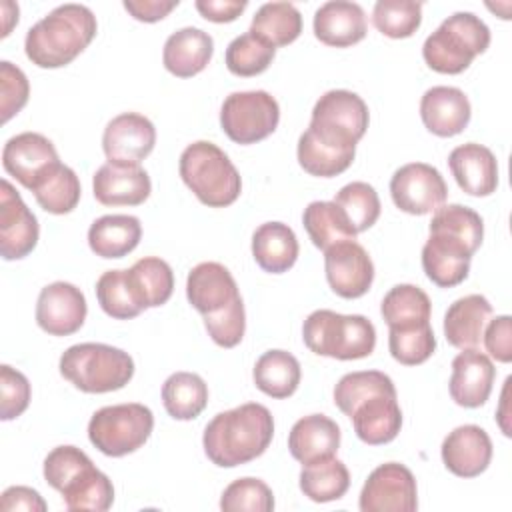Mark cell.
Listing matches in <instances>:
<instances>
[{
  "label": "cell",
  "mask_w": 512,
  "mask_h": 512,
  "mask_svg": "<svg viewBox=\"0 0 512 512\" xmlns=\"http://www.w3.org/2000/svg\"><path fill=\"white\" fill-rule=\"evenodd\" d=\"M274 436V418L258 402H246L216 414L204 428L202 446L220 468L248 464L262 456Z\"/></svg>",
  "instance_id": "obj_1"
},
{
  "label": "cell",
  "mask_w": 512,
  "mask_h": 512,
  "mask_svg": "<svg viewBox=\"0 0 512 512\" xmlns=\"http://www.w3.org/2000/svg\"><path fill=\"white\" fill-rule=\"evenodd\" d=\"M96 30V16L88 6L60 4L26 32L24 50L38 68H62L88 48Z\"/></svg>",
  "instance_id": "obj_2"
},
{
  "label": "cell",
  "mask_w": 512,
  "mask_h": 512,
  "mask_svg": "<svg viewBox=\"0 0 512 512\" xmlns=\"http://www.w3.org/2000/svg\"><path fill=\"white\" fill-rule=\"evenodd\" d=\"M178 172L192 194L210 208H224L238 200L242 180L228 154L214 142L188 144L178 162Z\"/></svg>",
  "instance_id": "obj_3"
},
{
  "label": "cell",
  "mask_w": 512,
  "mask_h": 512,
  "mask_svg": "<svg viewBox=\"0 0 512 512\" xmlns=\"http://www.w3.org/2000/svg\"><path fill=\"white\" fill-rule=\"evenodd\" d=\"M60 374L86 394H104L124 388L134 376V360L128 352L100 344H74L60 356Z\"/></svg>",
  "instance_id": "obj_4"
},
{
  "label": "cell",
  "mask_w": 512,
  "mask_h": 512,
  "mask_svg": "<svg viewBox=\"0 0 512 512\" xmlns=\"http://www.w3.org/2000/svg\"><path fill=\"white\" fill-rule=\"evenodd\" d=\"M302 338L310 352L336 360H358L374 352L376 328L362 314H338L314 310L302 326Z\"/></svg>",
  "instance_id": "obj_5"
},
{
  "label": "cell",
  "mask_w": 512,
  "mask_h": 512,
  "mask_svg": "<svg viewBox=\"0 0 512 512\" xmlns=\"http://www.w3.org/2000/svg\"><path fill=\"white\" fill-rule=\"evenodd\" d=\"M490 46V28L472 12L448 16L422 46L428 68L440 74H460Z\"/></svg>",
  "instance_id": "obj_6"
},
{
  "label": "cell",
  "mask_w": 512,
  "mask_h": 512,
  "mask_svg": "<svg viewBox=\"0 0 512 512\" xmlns=\"http://www.w3.org/2000/svg\"><path fill=\"white\" fill-rule=\"evenodd\" d=\"M154 428V414L138 402L96 410L88 422L90 442L106 456L120 458L146 444Z\"/></svg>",
  "instance_id": "obj_7"
},
{
  "label": "cell",
  "mask_w": 512,
  "mask_h": 512,
  "mask_svg": "<svg viewBox=\"0 0 512 512\" xmlns=\"http://www.w3.org/2000/svg\"><path fill=\"white\" fill-rule=\"evenodd\" d=\"M368 122V106L356 92L328 90L316 100L308 130L328 144L356 148Z\"/></svg>",
  "instance_id": "obj_8"
},
{
  "label": "cell",
  "mask_w": 512,
  "mask_h": 512,
  "mask_svg": "<svg viewBox=\"0 0 512 512\" xmlns=\"http://www.w3.org/2000/svg\"><path fill=\"white\" fill-rule=\"evenodd\" d=\"M280 122V106L266 90L232 92L220 108V126L236 144H256L268 138Z\"/></svg>",
  "instance_id": "obj_9"
},
{
  "label": "cell",
  "mask_w": 512,
  "mask_h": 512,
  "mask_svg": "<svg viewBox=\"0 0 512 512\" xmlns=\"http://www.w3.org/2000/svg\"><path fill=\"white\" fill-rule=\"evenodd\" d=\"M390 196L402 212L424 216L444 206L448 186L434 166L426 162H410L392 174Z\"/></svg>",
  "instance_id": "obj_10"
},
{
  "label": "cell",
  "mask_w": 512,
  "mask_h": 512,
  "mask_svg": "<svg viewBox=\"0 0 512 512\" xmlns=\"http://www.w3.org/2000/svg\"><path fill=\"white\" fill-rule=\"evenodd\" d=\"M358 506L362 512H414L418 508L414 474L400 462L380 464L364 482Z\"/></svg>",
  "instance_id": "obj_11"
},
{
  "label": "cell",
  "mask_w": 512,
  "mask_h": 512,
  "mask_svg": "<svg viewBox=\"0 0 512 512\" xmlns=\"http://www.w3.org/2000/svg\"><path fill=\"white\" fill-rule=\"evenodd\" d=\"M326 280L342 298L364 296L374 280V264L370 254L356 240H342L324 250Z\"/></svg>",
  "instance_id": "obj_12"
},
{
  "label": "cell",
  "mask_w": 512,
  "mask_h": 512,
  "mask_svg": "<svg viewBox=\"0 0 512 512\" xmlns=\"http://www.w3.org/2000/svg\"><path fill=\"white\" fill-rule=\"evenodd\" d=\"M40 236L36 216L24 204L16 188L4 178L0 182V254L4 260L28 256Z\"/></svg>",
  "instance_id": "obj_13"
},
{
  "label": "cell",
  "mask_w": 512,
  "mask_h": 512,
  "mask_svg": "<svg viewBox=\"0 0 512 512\" xmlns=\"http://www.w3.org/2000/svg\"><path fill=\"white\" fill-rule=\"evenodd\" d=\"M88 306L82 290L70 282L44 286L36 302V322L50 336H70L86 320Z\"/></svg>",
  "instance_id": "obj_14"
},
{
  "label": "cell",
  "mask_w": 512,
  "mask_h": 512,
  "mask_svg": "<svg viewBox=\"0 0 512 512\" xmlns=\"http://www.w3.org/2000/svg\"><path fill=\"white\" fill-rule=\"evenodd\" d=\"M156 144L154 124L138 112L114 116L102 134V148L108 162L140 164Z\"/></svg>",
  "instance_id": "obj_15"
},
{
  "label": "cell",
  "mask_w": 512,
  "mask_h": 512,
  "mask_svg": "<svg viewBox=\"0 0 512 512\" xmlns=\"http://www.w3.org/2000/svg\"><path fill=\"white\" fill-rule=\"evenodd\" d=\"M94 198L104 206H140L152 192L148 172L140 164H102L92 178Z\"/></svg>",
  "instance_id": "obj_16"
},
{
  "label": "cell",
  "mask_w": 512,
  "mask_h": 512,
  "mask_svg": "<svg viewBox=\"0 0 512 512\" xmlns=\"http://www.w3.org/2000/svg\"><path fill=\"white\" fill-rule=\"evenodd\" d=\"M56 162L60 160L54 144L38 132L16 134L2 150L4 170L28 190H32L36 180Z\"/></svg>",
  "instance_id": "obj_17"
},
{
  "label": "cell",
  "mask_w": 512,
  "mask_h": 512,
  "mask_svg": "<svg viewBox=\"0 0 512 512\" xmlns=\"http://www.w3.org/2000/svg\"><path fill=\"white\" fill-rule=\"evenodd\" d=\"M494 376L496 368L488 354L476 348L462 350L452 360V374L448 382L452 400L464 408L482 406L492 392Z\"/></svg>",
  "instance_id": "obj_18"
},
{
  "label": "cell",
  "mask_w": 512,
  "mask_h": 512,
  "mask_svg": "<svg viewBox=\"0 0 512 512\" xmlns=\"http://www.w3.org/2000/svg\"><path fill=\"white\" fill-rule=\"evenodd\" d=\"M444 466L460 478L480 476L492 460V440L488 432L476 424L454 428L440 448Z\"/></svg>",
  "instance_id": "obj_19"
},
{
  "label": "cell",
  "mask_w": 512,
  "mask_h": 512,
  "mask_svg": "<svg viewBox=\"0 0 512 512\" xmlns=\"http://www.w3.org/2000/svg\"><path fill=\"white\" fill-rule=\"evenodd\" d=\"M348 418L356 436L370 446L392 442L402 428V410L396 392H382L358 402Z\"/></svg>",
  "instance_id": "obj_20"
},
{
  "label": "cell",
  "mask_w": 512,
  "mask_h": 512,
  "mask_svg": "<svg viewBox=\"0 0 512 512\" xmlns=\"http://www.w3.org/2000/svg\"><path fill=\"white\" fill-rule=\"evenodd\" d=\"M472 116L468 96L454 86H432L420 100V118L428 132L450 138L460 134Z\"/></svg>",
  "instance_id": "obj_21"
},
{
  "label": "cell",
  "mask_w": 512,
  "mask_h": 512,
  "mask_svg": "<svg viewBox=\"0 0 512 512\" xmlns=\"http://www.w3.org/2000/svg\"><path fill=\"white\" fill-rule=\"evenodd\" d=\"M448 166L460 190L470 196H490L498 188L496 156L482 144L456 146L448 156Z\"/></svg>",
  "instance_id": "obj_22"
},
{
  "label": "cell",
  "mask_w": 512,
  "mask_h": 512,
  "mask_svg": "<svg viewBox=\"0 0 512 512\" xmlns=\"http://www.w3.org/2000/svg\"><path fill=\"white\" fill-rule=\"evenodd\" d=\"M314 36L334 48H348L364 40L368 32L366 14L360 4L346 0L324 2L314 12Z\"/></svg>",
  "instance_id": "obj_23"
},
{
  "label": "cell",
  "mask_w": 512,
  "mask_h": 512,
  "mask_svg": "<svg viewBox=\"0 0 512 512\" xmlns=\"http://www.w3.org/2000/svg\"><path fill=\"white\" fill-rule=\"evenodd\" d=\"M188 302L204 316L222 310L236 296H240L238 286L230 270L220 262H200L186 278Z\"/></svg>",
  "instance_id": "obj_24"
},
{
  "label": "cell",
  "mask_w": 512,
  "mask_h": 512,
  "mask_svg": "<svg viewBox=\"0 0 512 512\" xmlns=\"http://www.w3.org/2000/svg\"><path fill=\"white\" fill-rule=\"evenodd\" d=\"M472 252L458 240L430 232L422 246V268L426 276L440 288L458 286L468 278Z\"/></svg>",
  "instance_id": "obj_25"
},
{
  "label": "cell",
  "mask_w": 512,
  "mask_h": 512,
  "mask_svg": "<svg viewBox=\"0 0 512 512\" xmlns=\"http://www.w3.org/2000/svg\"><path fill=\"white\" fill-rule=\"evenodd\" d=\"M214 54V40L208 32L186 26L172 32L162 50L164 68L178 78H192L200 74Z\"/></svg>",
  "instance_id": "obj_26"
},
{
  "label": "cell",
  "mask_w": 512,
  "mask_h": 512,
  "mask_svg": "<svg viewBox=\"0 0 512 512\" xmlns=\"http://www.w3.org/2000/svg\"><path fill=\"white\" fill-rule=\"evenodd\" d=\"M340 448V426L324 416L310 414L300 418L288 434V450L292 458L304 464L336 456Z\"/></svg>",
  "instance_id": "obj_27"
},
{
  "label": "cell",
  "mask_w": 512,
  "mask_h": 512,
  "mask_svg": "<svg viewBox=\"0 0 512 512\" xmlns=\"http://www.w3.org/2000/svg\"><path fill=\"white\" fill-rule=\"evenodd\" d=\"M492 316V304L482 294H468L450 304L444 314V336L458 350L478 348Z\"/></svg>",
  "instance_id": "obj_28"
},
{
  "label": "cell",
  "mask_w": 512,
  "mask_h": 512,
  "mask_svg": "<svg viewBox=\"0 0 512 512\" xmlns=\"http://www.w3.org/2000/svg\"><path fill=\"white\" fill-rule=\"evenodd\" d=\"M298 238L284 222H264L252 234V256L270 274H282L296 264Z\"/></svg>",
  "instance_id": "obj_29"
},
{
  "label": "cell",
  "mask_w": 512,
  "mask_h": 512,
  "mask_svg": "<svg viewBox=\"0 0 512 512\" xmlns=\"http://www.w3.org/2000/svg\"><path fill=\"white\" fill-rule=\"evenodd\" d=\"M142 238V224L130 214H106L88 228V246L100 258H124Z\"/></svg>",
  "instance_id": "obj_30"
},
{
  "label": "cell",
  "mask_w": 512,
  "mask_h": 512,
  "mask_svg": "<svg viewBox=\"0 0 512 512\" xmlns=\"http://www.w3.org/2000/svg\"><path fill=\"white\" fill-rule=\"evenodd\" d=\"M126 280L142 310L166 304L174 290V272L170 264L158 256H144L136 260L126 270Z\"/></svg>",
  "instance_id": "obj_31"
},
{
  "label": "cell",
  "mask_w": 512,
  "mask_h": 512,
  "mask_svg": "<svg viewBox=\"0 0 512 512\" xmlns=\"http://www.w3.org/2000/svg\"><path fill=\"white\" fill-rule=\"evenodd\" d=\"M254 384L270 398H288L296 392L302 370L296 356L286 350L264 352L252 370Z\"/></svg>",
  "instance_id": "obj_32"
},
{
  "label": "cell",
  "mask_w": 512,
  "mask_h": 512,
  "mask_svg": "<svg viewBox=\"0 0 512 512\" xmlns=\"http://www.w3.org/2000/svg\"><path fill=\"white\" fill-rule=\"evenodd\" d=\"M32 192L42 210L60 216L78 206L82 188L76 172L70 166L56 162L36 180Z\"/></svg>",
  "instance_id": "obj_33"
},
{
  "label": "cell",
  "mask_w": 512,
  "mask_h": 512,
  "mask_svg": "<svg viewBox=\"0 0 512 512\" xmlns=\"http://www.w3.org/2000/svg\"><path fill=\"white\" fill-rule=\"evenodd\" d=\"M380 312L388 328H414L430 322L432 302L422 288L414 284H396L382 298Z\"/></svg>",
  "instance_id": "obj_34"
},
{
  "label": "cell",
  "mask_w": 512,
  "mask_h": 512,
  "mask_svg": "<svg viewBox=\"0 0 512 512\" xmlns=\"http://www.w3.org/2000/svg\"><path fill=\"white\" fill-rule=\"evenodd\" d=\"M296 156L304 172L320 178H332L350 168L356 156V148L328 144L306 128L298 138Z\"/></svg>",
  "instance_id": "obj_35"
},
{
  "label": "cell",
  "mask_w": 512,
  "mask_h": 512,
  "mask_svg": "<svg viewBox=\"0 0 512 512\" xmlns=\"http://www.w3.org/2000/svg\"><path fill=\"white\" fill-rule=\"evenodd\" d=\"M162 404L174 420H192L208 404V386L194 372H174L162 384Z\"/></svg>",
  "instance_id": "obj_36"
},
{
  "label": "cell",
  "mask_w": 512,
  "mask_h": 512,
  "mask_svg": "<svg viewBox=\"0 0 512 512\" xmlns=\"http://www.w3.org/2000/svg\"><path fill=\"white\" fill-rule=\"evenodd\" d=\"M250 32L274 48L288 46L302 32V14L290 2H266L252 16Z\"/></svg>",
  "instance_id": "obj_37"
},
{
  "label": "cell",
  "mask_w": 512,
  "mask_h": 512,
  "mask_svg": "<svg viewBox=\"0 0 512 512\" xmlns=\"http://www.w3.org/2000/svg\"><path fill=\"white\" fill-rule=\"evenodd\" d=\"M350 488V472L338 458H326L304 464L300 472V490L312 502L340 500Z\"/></svg>",
  "instance_id": "obj_38"
},
{
  "label": "cell",
  "mask_w": 512,
  "mask_h": 512,
  "mask_svg": "<svg viewBox=\"0 0 512 512\" xmlns=\"http://www.w3.org/2000/svg\"><path fill=\"white\" fill-rule=\"evenodd\" d=\"M304 228L316 248L322 252L342 240H356V232L350 228L342 210L334 202L314 200L304 208Z\"/></svg>",
  "instance_id": "obj_39"
},
{
  "label": "cell",
  "mask_w": 512,
  "mask_h": 512,
  "mask_svg": "<svg viewBox=\"0 0 512 512\" xmlns=\"http://www.w3.org/2000/svg\"><path fill=\"white\" fill-rule=\"evenodd\" d=\"M60 494L64 498L66 508L72 512H104L114 502L112 480L96 466H90L80 476H76L70 484H66L60 490Z\"/></svg>",
  "instance_id": "obj_40"
},
{
  "label": "cell",
  "mask_w": 512,
  "mask_h": 512,
  "mask_svg": "<svg viewBox=\"0 0 512 512\" xmlns=\"http://www.w3.org/2000/svg\"><path fill=\"white\" fill-rule=\"evenodd\" d=\"M430 232L450 236L474 254L484 238V222L476 210L462 204H448L434 212Z\"/></svg>",
  "instance_id": "obj_41"
},
{
  "label": "cell",
  "mask_w": 512,
  "mask_h": 512,
  "mask_svg": "<svg viewBox=\"0 0 512 512\" xmlns=\"http://www.w3.org/2000/svg\"><path fill=\"white\" fill-rule=\"evenodd\" d=\"M332 202L342 210L356 234L372 228L380 218V198L368 182H350L342 186Z\"/></svg>",
  "instance_id": "obj_42"
},
{
  "label": "cell",
  "mask_w": 512,
  "mask_h": 512,
  "mask_svg": "<svg viewBox=\"0 0 512 512\" xmlns=\"http://www.w3.org/2000/svg\"><path fill=\"white\" fill-rule=\"evenodd\" d=\"M276 48L262 40L260 36L252 34L250 30L246 34L236 36L228 48H226V68L234 76L250 78L256 74H262L274 60Z\"/></svg>",
  "instance_id": "obj_43"
},
{
  "label": "cell",
  "mask_w": 512,
  "mask_h": 512,
  "mask_svg": "<svg viewBox=\"0 0 512 512\" xmlns=\"http://www.w3.org/2000/svg\"><path fill=\"white\" fill-rule=\"evenodd\" d=\"M372 22L378 32L400 40L412 36L422 22V2L414 0H378L372 10Z\"/></svg>",
  "instance_id": "obj_44"
},
{
  "label": "cell",
  "mask_w": 512,
  "mask_h": 512,
  "mask_svg": "<svg viewBox=\"0 0 512 512\" xmlns=\"http://www.w3.org/2000/svg\"><path fill=\"white\" fill-rule=\"evenodd\" d=\"M382 392H396V386L388 374L380 370L350 372L344 374L334 386V404L348 416L358 402Z\"/></svg>",
  "instance_id": "obj_45"
},
{
  "label": "cell",
  "mask_w": 512,
  "mask_h": 512,
  "mask_svg": "<svg viewBox=\"0 0 512 512\" xmlns=\"http://www.w3.org/2000/svg\"><path fill=\"white\" fill-rule=\"evenodd\" d=\"M96 298L100 308L116 320H130L142 312L128 286L126 270H106L96 282Z\"/></svg>",
  "instance_id": "obj_46"
},
{
  "label": "cell",
  "mask_w": 512,
  "mask_h": 512,
  "mask_svg": "<svg viewBox=\"0 0 512 512\" xmlns=\"http://www.w3.org/2000/svg\"><path fill=\"white\" fill-rule=\"evenodd\" d=\"M388 348L396 362L404 366H418L426 362L436 350V336L428 324L414 328H390Z\"/></svg>",
  "instance_id": "obj_47"
},
{
  "label": "cell",
  "mask_w": 512,
  "mask_h": 512,
  "mask_svg": "<svg viewBox=\"0 0 512 512\" xmlns=\"http://www.w3.org/2000/svg\"><path fill=\"white\" fill-rule=\"evenodd\" d=\"M220 508L226 512H270L274 510V494L260 478H238L224 488Z\"/></svg>",
  "instance_id": "obj_48"
},
{
  "label": "cell",
  "mask_w": 512,
  "mask_h": 512,
  "mask_svg": "<svg viewBox=\"0 0 512 512\" xmlns=\"http://www.w3.org/2000/svg\"><path fill=\"white\" fill-rule=\"evenodd\" d=\"M90 466H94V462L80 448L70 444L56 446L44 458V480L54 490L60 492L66 484H70L76 476H80Z\"/></svg>",
  "instance_id": "obj_49"
},
{
  "label": "cell",
  "mask_w": 512,
  "mask_h": 512,
  "mask_svg": "<svg viewBox=\"0 0 512 512\" xmlns=\"http://www.w3.org/2000/svg\"><path fill=\"white\" fill-rule=\"evenodd\" d=\"M204 326L208 336L222 348H234L242 342L246 330L244 302L236 296L228 306L218 312L204 314Z\"/></svg>",
  "instance_id": "obj_50"
},
{
  "label": "cell",
  "mask_w": 512,
  "mask_h": 512,
  "mask_svg": "<svg viewBox=\"0 0 512 512\" xmlns=\"http://www.w3.org/2000/svg\"><path fill=\"white\" fill-rule=\"evenodd\" d=\"M30 382L20 372L8 364L0 366V418L14 420L30 404Z\"/></svg>",
  "instance_id": "obj_51"
},
{
  "label": "cell",
  "mask_w": 512,
  "mask_h": 512,
  "mask_svg": "<svg viewBox=\"0 0 512 512\" xmlns=\"http://www.w3.org/2000/svg\"><path fill=\"white\" fill-rule=\"evenodd\" d=\"M0 112L2 122H8L18 114L30 96V84L26 74L8 60L0 62Z\"/></svg>",
  "instance_id": "obj_52"
},
{
  "label": "cell",
  "mask_w": 512,
  "mask_h": 512,
  "mask_svg": "<svg viewBox=\"0 0 512 512\" xmlns=\"http://www.w3.org/2000/svg\"><path fill=\"white\" fill-rule=\"evenodd\" d=\"M482 340L486 352L494 360L508 364L512 360V318L508 314H502L496 316L494 320H488Z\"/></svg>",
  "instance_id": "obj_53"
},
{
  "label": "cell",
  "mask_w": 512,
  "mask_h": 512,
  "mask_svg": "<svg viewBox=\"0 0 512 512\" xmlns=\"http://www.w3.org/2000/svg\"><path fill=\"white\" fill-rule=\"evenodd\" d=\"M0 510L10 512V510H26V512H44L46 502L44 498L28 486H10L2 492L0 500Z\"/></svg>",
  "instance_id": "obj_54"
},
{
  "label": "cell",
  "mask_w": 512,
  "mask_h": 512,
  "mask_svg": "<svg viewBox=\"0 0 512 512\" xmlns=\"http://www.w3.org/2000/svg\"><path fill=\"white\" fill-rule=\"evenodd\" d=\"M196 10L202 14V18L224 24L234 22L248 6L246 0H196Z\"/></svg>",
  "instance_id": "obj_55"
},
{
  "label": "cell",
  "mask_w": 512,
  "mask_h": 512,
  "mask_svg": "<svg viewBox=\"0 0 512 512\" xmlns=\"http://www.w3.org/2000/svg\"><path fill=\"white\" fill-rule=\"evenodd\" d=\"M178 6V0H126L124 10L140 20V22H158L166 18L174 8Z\"/></svg>",
  "instance_id": "obj_56"
},
{
  "label": "cell",
  "mask_w": 512,
  "mask_h": 512,
  "mask_svg": "<svg viewBox=\"0 0 512 512\" xmlns=\"http://www.w3.org/2000/svg\"><path fill=\"white\" fill-rule=\"evenodd\" d=\"M510 382H512V378L508 376V378H506V382H504V390H502L500 410H498V414H496L498 424H500V428H502V432H504L506 436H510V434H512V432H510V426H508V422H506V418H508V410H506V406H508V386H510Z\"/></svg>",
  "instance_id": "obj_57"
},
{
  "label": "cell",
  "mask_w": 512,
  "mask_h": 512,
  "mask_svg": "<svg viewBox=\"0 0 512 512\" xmlns=\"http://www.w3.org/2000/svg\"><path fill=\"white\" fill-rule=\"evenodd\" d=\"M2 12H4V32H2V38L4 36H8L10 34V30H12V24L16 22L18 24V10H14L12 14H8V6H6V2H2Z\"/></svg>",
  "instance_id": "obj_58"
}]
</instances>
